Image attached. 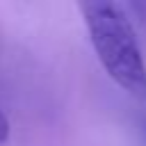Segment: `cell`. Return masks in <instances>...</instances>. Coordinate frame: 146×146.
I'll return each mask as SVG.
<instances>
[{
    "label": "cell",
    "instance_id": "7a4b0ae2",
    "mask_svg": "<svg viewBox=\"0 0 146 146\" xmlns=\"http://www.w3.org/2000/svg\"><path fill=\"white\" fill-rule=\"evenodd\" d=\"M7 137H9V121H7V116H5L2 110H0V144H2Z\"/></svg>",
    "mask_w": 146,
    "mask_h": 146
},
{
    "label": "cell",
    "instance_id": "6da1fadb",
    "mask_svg": "<svg viewBox=\"0 0 146 146\" xmlns=\"http://www.w3.org/2000/svg\"><path fill=\"white\" fill-rule=\"evenodd\" d=\"M80 11L110 78L130 96L146 100V62L125 9L116 2H82Z\"/></svg>",
    "mask_w": 146,
    "mask_h": 146
}]
</instances>
